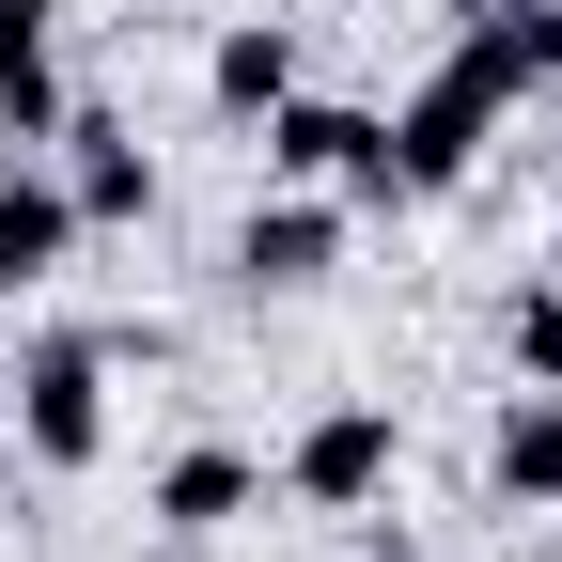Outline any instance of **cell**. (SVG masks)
I'll use <instances>...</instances> for the list:
<instances>
[{
	"instance_id": "obj_1",
	"label": "cell",
	"mask_w": 562,
	"mask_h": 562,
	"mask_svg": "<svg viewBox=\"0 0 562 562\" xmlns=\"http://www.w3.org/2000/svg\"><path fill=\"white\" fill-rule=\"evenodd\" d=\"M0 438L32 469H94L110 453V328H47L16 375H0Z\"/></svg>"
},
{
	"instance_id": "obj_2",
	"label": "cell",
	"mask_w": 562,
	"mask_h": 562,
	"mask_svg": "<svg viewBox=\"0 0 562 562\" xmlns=\"http://www.w3.org/2000/svg\"><path fill=\"white\" fill-rule=\"evenodd\" d=\"M391 469H406V422L375 406V391H344V406H313L297 438H281V501H313V516H375L391 501Z\"/></svg>"
},
{
	"instance_id": "obj_3",
	"label": "cell",
	"mask_w": 562,
	"mask_h": 562,
	"mask_svg": "<svg viewBox=\"0 0 562 562\" xmlns=\"http://www.w3.org/2000/svg\"><path fill=\"white\" fill-rule=\"evenodd\" d=\"M266 172H281V188H344V203H406V188H391V125H375L360 94H281V110H266Z\"/></svg>"
},
{
	"instance_id": "obj_4",
	"label": "cell",
	"mask_w": 562,
	"mask_h": 562,
	"mask_svg": "<svg viewBox=\"0 0 562 562\" xmlns=\"http://www.w3.org/2000/svg\"><path fill=\"white\" fill-rule=\"evenodd\" d=\"M140 516H157L172 547H220V531H250V516H266V453H235V438H188L157 484H140Z\"/></svg>"
},
{
	"instance_id": "obj_5",
	"label": "cell",
	"mask_w": 562,
	"mask_h": 562,
	"mask_svg": "<svg viewBox=\"0 0 562 562\" xmlns=\"http://www.w3.org/2000/svg\"><path fill=\"white\" fill-rule=\"evenodd\" d=\"M328 250H344V203H328V188H281V203L235 220V281H250V297H313Z\"/></svg>"
},
{
	"instance_id": "obj_6",
	"label": "cell",
	"mask_w": 562,
	"mask_h": 562,
	"mask_svg": "<svg viewBox=\"0 0 562 562\" xmlns=\"http://www.w3.org/2000/svg\"><path fill=\"white\" fill-rule=\"evenodd\" d=\"M63 203H79V235H125L157 220V157L110 125V110H63Z\"/></svg>"
},
{
	"instance_id": "obj_7",
	"label": "cell",
	"mask_w": 562,
	"mask_h": 562,
	"mask_svg": "<svg viewBox=\"0 0 562 562\" xmlns=\"http://www.w3.org/2000/svg\"><path fill=\"white\" fill-rule=\"evenodd\" d=\"M47 32H63V0H0V157H47V140H63Z\"/></svg>"
},
{
	"instance_id": "obj_8",
	"label": "cell",
	"mask_w": 562,
	"mask_h": 562,
	"mask_svg": "<svg viewBox=\"0 0 562 562\" xmlns=\"http://www.w3.org/2000/svg\"><path fill=\"white\" fill-rule=\"evenodd\" d=\"M63 250H79V203H63L47 157H16V172H0V297H47Z\"/></svg>"
},
{
	"instance_id": "obj_9",
	"label": "cell",
	"mask_w": 562,
	"mask_h": 562,
	"mask_svg": "<svg viewBox=\"0 0 562 562\" xmlns=\"http://www.w3.org/2000/svg\"><path fill=\"white\" fill-rule=\"evenodd\" d=\"M484 484H501V516H562V391H501Z\"/></svg>"
},
{
	"instance_id": "obj_10",
	"label": "cell",
	"mask_w": 562,
	"mask_h": 562,
	"mask_svg": "<svg viewBox=\"0 0 562 562\" xmlns=\"http://www.w3.org/2000/svg\"><path fill=\"white\" fill-rule=\"evenodd\" d=\"M281 94H297V32H281V16H235L220 47H203V110H220V125H266Z\"/></svg>"
},
{
	"instance_id": "obj_11",
	"label": "cell",
	"mask_w": 562,
	"mask_h": 562,
	"mask_svg": "<svg viewBox=\"0 0 562 562\" xmlns=\"http://www.w3.org/2000/svg\"><path fill=\"white\" fill-rule=\"evenodd\" d=\"M516 391H562V281H516Z\"/></svg>"
},
{
	"instance_id": "obj_12",
	"label": "cell",
	"mask_w": 562,
	"mask_h": 562,
	"mask_svg": "<svg viewBox=\"0 0 562 562\" xmlns=\"http://www.w3.org/2000/svg\"><path fill=\"white\" fill-rule=\"evenodd\" d=\"M360 562H422V547H406V531H360Z\"/></svg>"
},
{
	"instance_id": "obj_13",
	"label": "cell",
	"mask_w": 562,
	"mask_h": 562,
	"mask_svg": "<svg viewBox=\"0 0 562 562\" xmlns=\"http://www.w3.org/2000/svg\"><path fill=\"white\" fill-rule=\"evenodd\" d=\"M438 16H501V0H438Z\"/></svg>"
},
{
	"instance_id": "obj_14",
	"label": "cell",
	"mask_w": 562,
	"mask_h": 562,
	"mask_svg": "<svg viewBox=\"0 0 562 562\" xmlns=\"http://www.w3.org/2000/svg\"><path fill=\"white\" fill-rule=\"evenodd\" d=\"M547 281H562V235H547Z\"/></svg>"
}]
</instances>
